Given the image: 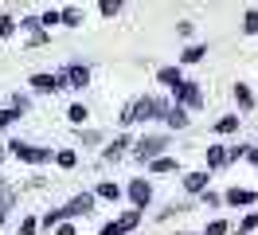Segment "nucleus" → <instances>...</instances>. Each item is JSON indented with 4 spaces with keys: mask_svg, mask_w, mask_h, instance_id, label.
<instances>
[{
    "mask_svg": "<svg viewBox=\"0 0 258 235\" xmlns=\"http://www.w3.org/2000/svg\"><path fill=\"white\" fill-rule=\"evenodd\" d=\"M35 227H39V219H24V223H20V231H24V235H35Z\"/></svg>",
    "mask_w": 258,
    "mask_h": 235,
    "instance_id": "7c9ffc66",
    "label": "nucleus"
},
{
    "mask_svg": "<svg viewBox=\"0 0 258 235\" xmlns=\"http://www.w3.org/2000/svg\"><path fill=\"white\" fill-rule=\"evenodd\" d=\"M235 102H239V110H250V106H254V94L246 90L242 82H235Z\"/></svg>",
    "mask_w": 258,
    "mask_h": 235,
    "instance_id": "dca6fc26",
    "label": "nucleus"
},
{
    "mask_svg": "<svg viewBox=\"0 0 258 235\" xmlns=\"http://www.w3.org/2000/svg\"><path fill=\"white\" fill-rule=\"evenodd\" d=\"M67 118H71V122H75V125H82V122H86V118H90V114H86V106H82V102H75V106L67 110Z\"/></svg>",
    "mask_w": 258,
    "mask_h": 235,
    "instance_id": "4be33fe9",
    "label": "nucleus"
},
{
    "mask_svg": "<svg viewBox=\"0 0 258 235\" xmlns=\"http://www.w3.org/2000/svg\"><path fill=\"white\" fill-rule=\"evenodd\" d=\"M8 153L20 157V161H28V165H47L51 157H55V149H43V145H28V141H12V145H8Z\"/></svg>",
    "mask_w": 258,
    "mask_h": 235,
    "instance_id": "f03ea898",
    "label": "nucleus"
},
{
    "mask_svg": "<svg viewBox=\"0 0 258 235\" xmlns=\"http://www.w3.org/2000/svg\"><path fill=\"white\" fill-rule=\"evenodd\" d=\"M242 31H246V35H258V12H254V8L242 16Z\"/></svg>",
    "mask_w": 258,
    "mask_h": 235,
    "instance_id": "5701e85b",
    "label": "nucleus"
},
{
    "mask_svg": "<svg viewBox=\"0 0 258 235\" xmlns=\"http://www.w3.org/2000/svg\"><path fill=\"white\" fill-rule=\"evenodd\" d=\"M55 235H75V227H71V223H59V231Z\"/></svg>",
    "mask_w": 258,
    "mask_h": 235,
    "instance_id": "473e14b6",
    "label": "nucleus"
},
{
    "mask_svg": "<svg viewBox=\"0 0 258 235\" xmlns=\"http://www.w3.org/2000/svg\"><path fill=\"white\" fill-rule=\"evenodd\" d=\"M184 188H188V192H208V169L188 172V176H184Z\"/></svg>",
    "mask_w": 258,
    "mask_h": 235,
    "instance_id": "9b49d317",
    "label": "nucleus"
},
{
    "mask_svg": "<svg viewBox=\"0 0 258 235\" xmlns=\"http://www.w3.org/2000/svg\"><path fill=\"white\" fill-rule=\"evenodd\" d=\"M204 55H208V47H204V43H192L188 51H184V63H200Z\"/></svg>",
    "mask_w": 258,
    "mask_h": 235,
    "instance_id": "412c9836",
    "label": "nucleus"
},
{
    "mask_svg": "<svg viewBox=\"0 0 258 235\" xmlns=\"http://www.w3.org/2000/svg\"><path fill=\"white\" fill-rule=\"evenodd\" d=\"M235 129H239V114H227L215 122V133H235Z\"/></svg>",
    "mask_w": 258,
    "mask_h": 235,
    "instance_id": "f3484780",
    "label": "nucleus"
},
{
    "mask_svg": "<svg viewBox=\"0 0 258 235\" xmlns=\"http://www.w3.org/2000/svg\"><path fill=\"white\" fill-rule=\"evenodd\" d=\"M16 118H20V114H16L12 106H8V110H0V129H8V125L16 122Z\"/></svg>",
    "mask_w": 258,
    "mask_h": 235,
    "instance_id": "c85d7f7f",
    "label": "nucleus"
},
{
    "mask_svg": "<svg viewBox=\"0 0 258 235\" xmlns=\"http://www.w3.org/2000/svg\"><path fill=\"white\" fill-rule=\"evenodd\" d=\"M55 161H59L63 169H75V161H79V153H75V149H59V153H55Z\"/></svg>",
    "mask_w": 258,
    "mask_h": 235,
    "instance_id": "aec40b11",
    "label": "nucleus"
},
{
    "mask_svg": "<svg viewBox=\"0 0 258 235\" xmlns=\"http://www.w3.org/2000/svg\"><path fill=\"white\" fill-rule=\"evenodd\" d=\"M125 145H129L125 137H117V141H113V145H110V149H106V153H102V157H106V161H113V157L121 153V149H125Z\"/></svg>",
    "mask_w": 258,
    "mask_h": 235,
    "instance_id": "cd10ccee",
    "label": "nucleus"
},
{
    "mask_svg": "<svg viewBox=\"0 0 258 235\" xmlns=\"http://www.w3.org/2000/svg\"><path fill=\"white\" fill-rule=\"evenodd\" d=\"M204 200H208V208H219V204H223V196H219V192H204Z\"/></svg>",
    "mask_w": 258,
    "mask_h": 235,
    "instance_id": "2f4dec72",
    "label": "nucleus"
},
{
    "mask_svg": "<svg viewBox=\"0 0 258 235\" xmlns=\"http://www.w3.org/2000/svg\"><path fill=\"white\" fill-rule=\"evenodd\" d=\"M176 169V157H157L153 161V172H172Z\"/></svg>",
    "mask_w": 258,
    "mask_h": 235,
    "instance_id": "b1692460",
    "label": "nucleus"
},
{
    "mask_svg": "<svg viewBox=\"0 0 258 235\" xmlns=\"http://www.w3.org/2000/svg\"><path fill=\"white\" fill-rule=\"evenodd\" d=\"M86 212H94V192H82V196H75V200L63 208V216H86Z\"/></svg>",
    "mask_w": 258,
    "mask_h": 235,
    "instance_id": "0eeeda50",
    "label": "nucleus"
},
{
    "mask_svg": "<svg viewBox=\"0 0 258 235\" xmlns=\"http://www.w3.org/2000/svg\"><path fill=\"white\" fill-rule=\"evenodd\" d=\"M223 204H235V208H250V204H258V192H250V188H231L223 196Z\"/></svg>",
    "mask_w": 258,
    "mask_h": 235,
    "instance_id": "6e6552de",
    "label": "nucleus"
},
{
    "mask_svg": "<svg viewBox=\"0 0 258 235\" xmlns=\"http://www.w3.org/2000/svg\"><path fill=\"white\" fill-rule=\"evenodd\" d=\"M59 90H82V86H86V82H90V71H86V67H79V63H71V67H63V71H59Z\"/></svg>",
    "mask_w": 258,
    "mask_h": 235,
    "instance_id": "7ed1b4c3",
    "label": "nucleus"
},
{
    "mask_svg": "<svg viewBox=\"0 0 258 235\" xmlns=\"http://www.w3.org/2000/svg\"><path fill=\"white\" fill-rule=\"evenodd\" d=\"M246 157H250V161L258 165V149H254V145H246Z\"/></svg>",
    "mask_w": 258,
    "mask_h": 235,
    "instance_id": "72a5a7b5",
    "label": "nucleus"
},
{
    "mask_svg": "<svg viewBox=\"0 0 258 235\" xmlns=\"http://www.w3.org/2000/svg\"><path fill=\"white\" fill-rule=\"evenodd\" d=\"M12 31H16V20H12V16H4V12H0V39H8Z\"/></svg>",
    "mask_w": 258,
    "mask_h": 235,
    "instance_id": "a878e982",
    "label": "nucleus"
},
{
    "mask_svg": "<svg viewBox=\"0 0 258 235\" xmlns=\"http://www.w3.org/2000/svg\"><path fill=\"white\" fill-rule=\"evenodd\" d=\"M164 122L172 125V129H188V122H192V118H188V110H180V106H168Z\"/></svg>",
    "mask_w": 258,
    "mask_h": 235,
    "instance_id": "f8f14e48",
    "label": "nucleus"
},
{
    "mask_svg": "<svg viewBox=\"0 0 258 235\" xmlns=\"http://www.w3.org/2000/svg\"><path fill=\"white\" fill-rule=\"evenodd\" d=\"M79 20H82L79 8H63V12H59V24H67V28H79Z\"/></svg>",
    "mask_w": 258,
    "mask_h": 235,
    "instance_id": "6ab92c4d",
    "label": "nucleus"
},
{
    "mask_svg": "<svg viewBox=\"0 0 258 235\" xmlns=\"http://www.w3.org/2000/svg\"><path fill=\"white\" fill-rule=\"evenodd\" d=\"M32 86H35L39 94H55V90H59V78H55V75H35Z\"/></svg>",
    "mask_w": 258,
    "mask_h": 235,
    "instance_id": "ddd939ff",
    "label": "nucleus"
},
{
    "mask_svg": "<svg viewBox=\"0 0 258 235\" xmlns=\"http://www.w3.org/2000/svg\"><path fill=\"white\" fill-rule=\"evenodd\" d=\"M129 200H133V208L141 212V208H145V204L153 200V188H149L145 180H133V184H129Z\"/></svg>",
    "mask_w": 258,
    "mask_h": 235,
    "instance_id": "1a4fd4ad",
    "label": "nucleus"
},
{
    "mask_svg": "<svg viewBox=\"0 0 258 235\" xmlns=\"http://www.w3.org/2000/svg\"><path fill=\"white\" fill-rule=\"evenodd\" d=\"M133 149H137V157H141V161H157V157H161V149H168V137L153 133V137H141Z\"/></svg>",
    "mask_w": 258,
    "mask_h": 235,
    "instance_id": "20e7f679",
    "label": "nucleus"
},
{
    "mask_svg": "<svg viewBox=\"0 0 258 235\" xmlns=\"http://www.w3.org/2000/svg\"><path fill=\"white\" fill-rule=\"evenodd\" d=\"M254 227H258V212H250V216H246V219L239 223V231L246 235V231H254Z\"/></svg>",
    "mask_w": 258,
    "mask_h": 235,
    "instance_id": "c756f323",
    "label": "nucleus"
},
{
    "mask_svg": "<svg viewBox=\"0 0 258 235\" xmlns=\"http://www.w3.org/2000/svg\"><path fill=\"white\" fill-rule=\"evenodd\" d=\"M157 78H161L168 90H180V86H184V75H180V67H161V71H157Z\"/></svg>",
    "mask_w": 258,
    "mask_h": 235,
    "instance_id": "9d476101",
    "label": "nucleus"
},
{
    "mask_svg": "<svg viewBox=\"0 0 258 235\" xmlns=\"http://www.w3.org/2000/svg\"><path fill=\"white\" fill-rule=\"evenodd\" d=\"M98 8H102V16H117L121 12V0H102Z\"/></svg>",
    "mask_w": 258,
    "mask_h": 235,
    "instance_id": "bb28decb",
    "label": "nucleus"
},
{
    "mask_svg": "<svg viewBox=\"0 0 258 235\" xmlns=\"http://www.w3.org/2000/svg\"><path fill=\"white\" fill-rule=\"evenodd\" d=\"M172 94H176V106H180V110H196L200 102H204V94H200V86H196V82H184V86H180V90H172Z\"/></svg>",
    "mask_w": 258,
    "mask_h": 235,
    "instance_id": "423d86ee",
    "label": "nucleus"
},
{
    "mask_svg": "<svg viewBox=\"0 0 258 235\" xmlns=\"http://www.w3.org/2000/svg\"><path fill=\"white\" fill-rule=\"evenodd\" d=\"M137 223H141V212L133 208V212H125L121 219H113V223H106V227H102L98 235H125V231H133Z\"/></svg>",
    "mask_w": 258,
    "mask_h": 235,
    "instance_id": "39448f33",
    "label": "nucleus"
},
{
    "mask_svg": "<svg viewBox=\"0 0 258 235\" xmlns=\"http://www.w3.org/2000/svg\"><path fill=\"white\" fill-rule=\"evenodd\" d=\"M157 114H168V102H161V98H137L133 106L121 110V122L133 125V122H149V118H157Z\"/></svg>",
    "mask_w": 258,
    "mask_h": 235,
    "instance_id": "f257e3e1",
    "label": "nucleus"
},
{
    "mask_svg": "<svg viewBox=\"0 0 258 235\" xmlns=\"http://www.w3.org/2000/svg\"><path fill=\"white\" fill-rule=\"evenodd\" d=\"M63 208H51V212H47V216H43V219H39V227H47V231H51V227H59V223H63Z\"/></svg>",
    "mask_w": 258,
    "mask_h": 235,
    "instance_id": "a211bd4d",
    "label": "nucleus"
},
{
    "mask_svg": "<svg viewBox=\"0 0 258 235\" xmlns=\"http://www.w3.org/2000/svg\"><path fill=\"white\" fill-rule=\"evenodd\" d=\"M55 24H59V8H47V12L39 16V28L47 31V28H55Z\"/></svg>",
    "mask_w": 258,
    "mask_h": 235,
    "instance_id": "393cba45",
    "label": "nucleus"
},
{
    "mask_svg": "<svg viewBox=\"0 0 258 235\" xmlns=\"http://www.w3.org/2000/svg\"><path fill=\"white\" fill-rule=\"evenodd\" d=\"M0 223H4V216H0Z\"/></svg>",
    "mask_w": 258,
    "mask_h": 235,
    "instance_id": "f704fd0d",
    "label": "nucleus"
},
{
    "mask_svg": "<svg viewBox=\"0 0 258 235\" xmlns=\"http://www.w3.org/2000/svg\"><path fill=\"white\" fill-rule=\"evenodd\" d=\"M223 165H227V149H223V145H211V149H208V172L211 169H223Z\"/></svg>",
    "mask_w": 258,
    "mask_h": 235,
    "instance_id": "4468645a",
    "label": "nucleus"
},
{
    "mask_svg": "<svg viewBox=\"0 0 258 235\" xmlns=\"http://www.w3.org/2000/svg\"><path fill=\"white\" fill-rule=\"evenodd\" d=\"M117 196H121V188L110 184V180H102V184L94 188V200H117Z\"/></svg>",
    "mask_w": 258,
    "mask_h": 235,
    "instance_id": "2eb2a0df",
    "label": "nucleus"
}]
</instances>
